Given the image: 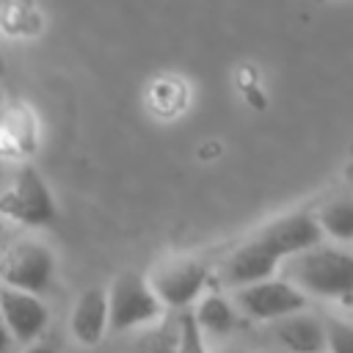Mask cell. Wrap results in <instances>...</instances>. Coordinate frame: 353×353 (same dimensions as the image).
<instances>
[{"label":"cell","mask_w":353,"mask_h":353,"mask_svg":"<svg viewBox=\"0 0 353 353\" xmlns=\"http://www.w3.org/2000/svg\"><path fill=\"white\" fill-rule=\"evenodd\" d=\"M323 240V229L314 215L309 212H292L284 215L265 229H259L251 240L237 245L223 268L221 279L229 287H243L259 279H270L292 254H301Z\"/></svg>","instance_id":"1"},{"label":"cell","mask_w":353,"mask_h":353,"mask_svg":"<svg viewBox=\"0 0 353 353\" xmlns=\"http://www.w3.org/2000/svg\"><path fill=\"white\" fill-rule=\"evenodd\" d=\"M281 276L306 295L353 301V254L325 245L323 240L301 254H292L281 265Z\"/></svg>","instance_id":"2"},{"label":"cell","mask_w":353,"mask_h":353,"mask_svg":"<svg viewBox=\"0 0 353 353\" xmlns=\"http://www.w3.org/2000/svg\"><path fill=\"white\" fill-rule=\"evenodd\" d=\"M108 306H110V328L113 331H132L141 325L154 323L163 314V303L157 292L152 290L149 279L141 273H119L116 281L110 284L108 292Z\"/></svg>","instance_id":"3"},{"label":"cell","mask_w":353,"mask_h":353,"mask_svg":"<svg viewBox=\"0 0 353 353\" xmlns=\"http://www.w3.org/2000/svg\"><path fill=\"white\" fill-rule=\"evenodd\" d=\"M0 212L22 226H50L58 215V207L44 176L36 168L25 165L0 193Z\"/></svg>","instance_id":"4"},{"label":"cell","mask_w":353,"mask_h":353,"mask_svg":"<svg viewBox=\"0 0 353 353\" xmlns=\"http://www.w3.org/2000/svg\"><path fill=\"white\" fill-rule=\"evenodd\" d=\"M55 276V256L39 240H19L0 256V284L41 295Z\"/></svg>","instance_id":"5"},{"label":"cell","mask_w":353,"mask_h":353,"mask_svg":"<svg viewBox=\"0 0 353 353\" xmlns=\"http://www.w3.org/2000/svg\"><path fill=\"white\" fill-rule=\"evenodd\" d=\"M234 303L243 314L254 320H281L306 309V292H301L287 279H259L243 287H234Z\"/></svg>","instance_id":"6"},{"label":"cell","mask_w":353,"mask_h":353,"mask_svg":"<svg viewBox=\"0 0 353 353\" xmlns=\"http://www.w3.org/2000/svg\"><path fill=\"white\" fill-rule=\"evenodd\" d=\"M0 317L14 342H36L50 323V309L36 292L0 284Z\"/></svg>","instance_id":"7"},{"label":"cell","mask_w":353,"mask_h":353,"mask_svg":"<svg viewBox=\"0 0 353 353\" xmlns=\"http://www.w3.org/2000/svg\"><path fill=\"white\" fill-rule=\"evenodd\" d=\"M152 290L157 292L160 303L168 309H188L193 301H199L204 284H207V268L199 259H179L165 268H160L149 279Z\"/></svg>","instance_id":"8"},{"label":"cell","mask_w":353,"mask_h":353,"mask_svg":"<svg viewBox=\"0 0 353 353\" xmlns=\"http://www.w3.org/2000/svg\"><path fill=\"white\" fill-rule=\"evenodd\" d=\"M110 328V306H108V290L91 287L80 292L74 309H72V334L80 345L94 347Z\"/></svg>","instance_id":"9"},{"label":"cell","mask_w":353,"mask_h":353,"mask_svg":"<svg viewBox=\"0 0 353 353\" xmlns=\"http://www.w3.org/2000/svg\"><path fill=\"white\" fill-rule=\"evenodd\" d=\"M273 334L290 353H323L325 350V323H320L306 309L273 320Z\"/></svg>","instance_id":"10"},{"label":"cell","mask_w":353,"mask_h":353,"mask_svg":"<svg viewBox=\"0 0 353 353\" xmlns=\"http://www.w3.org/2000/svg\"><path fill=\"white\" fill-rule=\"evenodd\" d=\"M317 223L323 234H328L336 243H353V199H334L317 210Z\"/></svg>","instance_id":"11"},{"label":"cell","mask_w":353,"mask_h":353,"mask_svg":"<svg viewBox=\"0 0 353 353\" xmlns=\"http://www.w3.org/2000/svg\"><path fill=\"white\" fill-rule=\"evenodd\" d=\"M196 314V323L201 331H210V334H229L234 325H237V312L234 306L223 298V295H204L199 301V306L193 309Z\"/></svg>","instance_id":"12"},{"label":"cell","mask_w":353,"mask_h":353,"mask_svg":"<svg viewBox=\"0 0 353 353\" xmlns=\"http://www.w3.org/2000/svg\"><path fill=\"white\" fill-rule=\"evenodd\" d=\"M176 353H207L204 331L196 323V314L182 309L176 317Z\"/></svg>","instance_id":"13"},{"label":"cell","mask_w":353,"mask_h":353,"mask_svg":"<svg viewBox=\"0 0 353 353\" xmlns=\"http://www.w3.org/2000/svg\"><path fill=\"white\" fill-rule=\"evenodd\" d=\"M132 353H176V323L143 331L138 336Z\"/></svg>","instance_id":"14"},{"label":"cell","mask_w":353,"mask_h":353,"mask_svg":"<svg viewBox=\"0 0 353 353\" xmlns=\"http://www.w3.org/2000/svg\"><path fill=\"white\" fill-rule=\"evenodd\" d=\"M325 350L328 353H353V325L336 317L325 320Z\"/></svg>","instance_id":"15"},{"label":"cell","mask_w":353,"mask_h":353,"mask_svg":"<svg viewBox=\"0 0 353 353\" xmlns=\"http://www.w3.org/2000/svg\"><path fill=\"white\" fill-rule=\"evenodd\" d=\"M11 345H14V336H11V331L6 328V323H3V317H0V353H8Z\"/></svg>","instance_id":"16"},{"label":"cell","mask_w":353,"mask_h":353,"mask_svg":"<svg viewBox=\"0 0 353 353\" xmlns=\"http://www.w3.org/2000/svg\"><path fill=\"white\" fill-rule=\"evenodd\" d=\"M25 353H55L50 345H44V342H36V345H30Z\"/></svg>","instance_id":"17"},{"label":"cell","mask_w":353,"mask_h":353,"mask_svg":"<svg viewBox=\"0 0 353 353\" xmlns=\"http://www.w3.org/2000/svg\"><path fill=\"white\" fill-rule=\"evenodd\" d=\"M0 105H3V91H0Z\"/></svg>","instance_id":"18"},{"label":"cell","mask_w":353,"mask_h":353,"mask_svg":"<svg viewBox=\"0 0 353 353\" xmlns=\"http://www.w3.org/2000/svg\"><path fill=\"white\" fill-rule=\"evenodd\" d=\"M226 353H237V350H226Z\"/></svg>","instance_id":"19"}]
</instances>
